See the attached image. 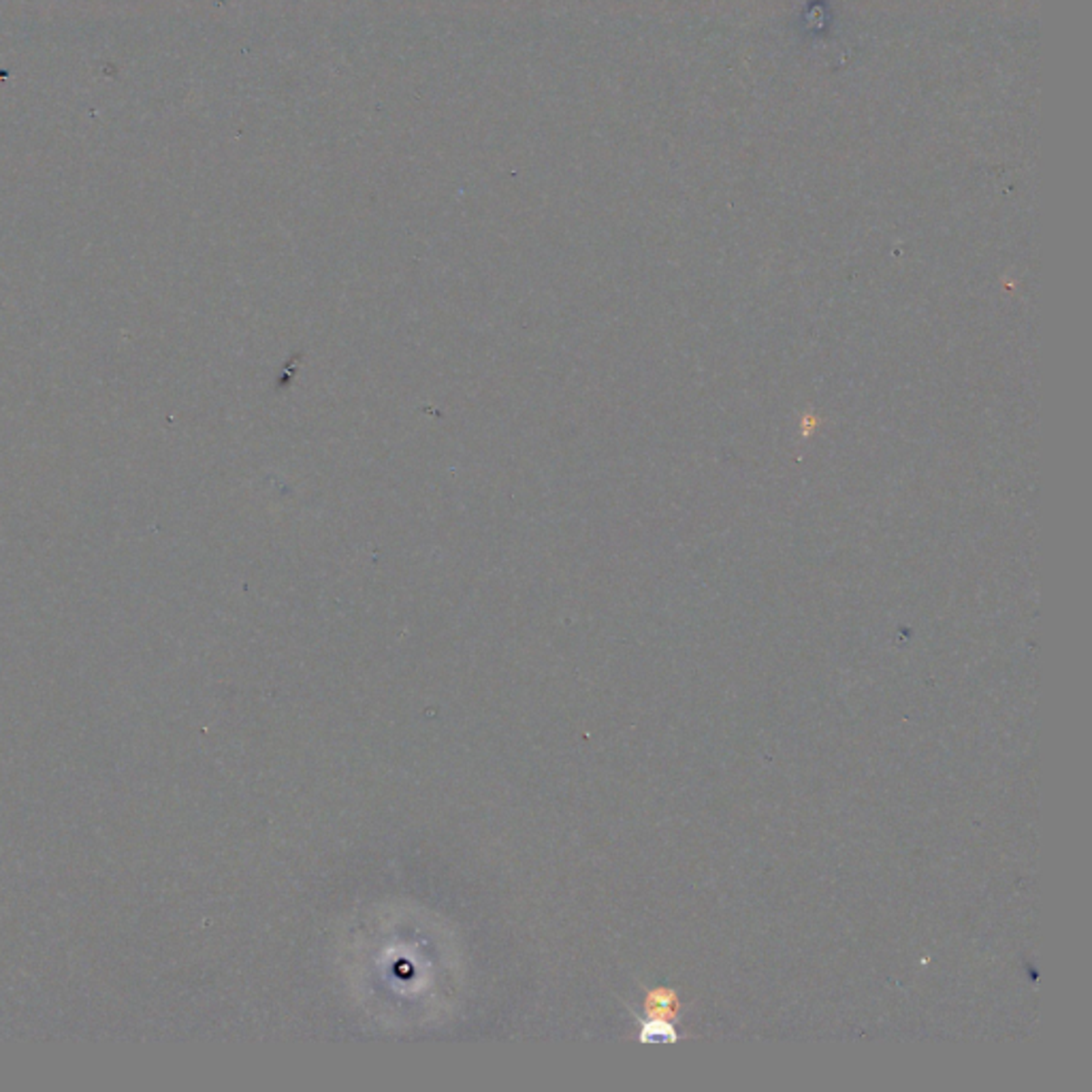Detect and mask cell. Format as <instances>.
Here are the masks:
<instances>
[{"instance_id": "cell-1", "label": "cell", "mask_w": 1092, "mask_h": 1092, "mask_svg": "<svg viewBox=\"0 0 1092 1092\" xmlns=\"http://www.w3.org/2000/svg\"><path fill=\"white\" fill-rule=\"evenodd\" d=\"M651 1018L644 1020L643 1024V1039H666L674 1043L677 1033H674L671 1020L677 1013L679 1000L672 991H657L651 994Z\"/></svg>"}]
</instances>
